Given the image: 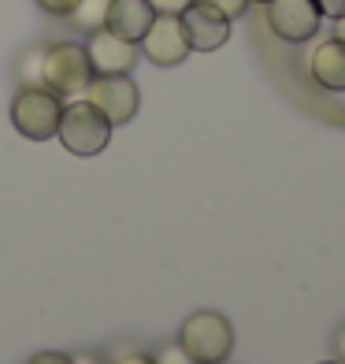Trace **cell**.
<instances>
[{
  "mask_svg": "<svg viewBox=\"0 0 345 364\" xmlns=\"http://www.w3.org/2000/svg\"><path fill=\"white\" fill-rule=\"evenodd\" d=\"M86 56H89L93 75H130L134 63H138V45L119 38V34H111L108 26H101V30L89 34Z\"/></svg>",
  "mask_w": 345,
  "mask_h": 364,
  "instance_id": "52a82bcc",
  "label": "cell"
},
{
  "mask_svg": "<svg viewBox=\"0 0 345 364\" xmlns=\"http://www.w3.org/2000/svg\"><path fill=\"white\" fill-rule=\"evenodd\" d=\"M178 346L197 360V364H219L234 350V327L219 312H193L182 323Z\"/></svg>",
  "mask_w": 345,
  "mask_h": 364,
  "instance_id": "277c9868",
  "label": "cell"
},
{
  "mask_svg": "<svg viewBox=\"0 0 345 364\" xmlns=\"http://www.w3.org/2000/svg\"><path fill=\"white\" fill-rule=\"evenodd\" d=\"M111 364H156V360H153L149 353H138V350H134V353H119Z\"/></svg>",
  "mask_w": 345,
  "mask_h": 364,
  "instance_id": "ffe728a7",
  "label": "cell"
},
{
  "mask_svg": "<svg viewBox=\"0 0 345 364\" xmlns=\"http://www.w3.org/2000/svg\"><path fill=\"white\" fill-rule=\"evenodd\" d=\"M334 357H338V364H345V323L338 327V335H334Z\"/></svg>",
  "mask_w": 345,
  "mask_h": 364,
  "instance_id": "7402d4cb",
  "label": "cell"
},
{
  "mask_svg": "<svg viewBox=\"0 0 345 364\" xmlns=\"http://www.w3.org/2000/svg\"><path fill=\"white\" fill-rule=\"evenodd\" d=\"M331 364H338V360H331Z\"/></svg>",
  "mask_w": 345,
  "mask_h": 364,
  "instance_id": "d4e9b609",
  "label": "cell"
},
{
  "mask_svg": "<svg viewBox=\"0 0 345 364\" xmlns=\"http://www.w3.org/2000/svg\"><path fill=\"white\" fill-rule=\"evenodd\" d=\"M78 0H38V8L48 11V15H71Z\"/></svg>",
  "mask_w": 345,
  "mask_h": 364,
  "instance_id": "e0dca14e",
  "label": "cell"
},
{
  "mask_svg": "<svg viewBox=\"0 0 345 364\" xmlns=\"http://www.w3.org/2000/svg\"><path fill=\"white\" fill-rule=\"evenodd\" d=\"M149 4H153L156 15H182L193 0H149Z\"/></svg>",
  "mask_w": 345,
  "mask_h": 364,
  "instance_id": "2e32d148",
  "label": "cell"
},
{
  "mask_svg": "<svg viewBox=\"0 0 345 364\" xmlns=\"http://www.w3.org/2000/svg\"><path fill=\"white\" fill-rule=\"evenodd\" d=\"M268 23L283 41H308L319 30L316 0H268Z\"/></svg>",
  "mask_w": 345,
  "mask_h": 364,
  "instance_id": "9c48e42d",
  "label": "cell"
},
{
  "mask_svg": "<svg viewBox=\"0 0 345 364\" xmlns=\"http://www.w3.org/2000/svg\"><path fill=\"white\" fill-rule=\"evenodd\" d=\"M153 360H156V364H197V360H193V357H190L178 342H175V346H163V350H160Z\"/></svg>",
  "mask_w": 345,
  "mask_h": 364,
  "instance_id": "5bb4252c",
  "label": "cell"
},
{
  "mask_svg": "<svg viewBox=\"0 0 345 364\" xmlns=\"http://www.w3.org/2000/svg\"><path fill=\"white\" fill-rule=\"evenodd\" d=\"M338 38L345 41V15H341V19H338Z\"/></svg>",
  "mask_w": 345,
  "mask_h": 364,
  "instance_id": "603a6c76",
  "label": "cell"
},
{
  "mask_svg": "<svg viewBox=\"0 0 345 364\" xmlns=\"http://www.w3.org/2000/svg\"><path fill=\"white\" fill-rule=\"evenodd\" d=\"M201 4H212V8H219L226 19H238V15L249 8V0H201Z\"/></svg>",
  "mask_w": 345,
  "mask_h": 364,
  "instance_id": "9a60e30c",
  "label": "cell"
},
{
  "mask_svg": "<svg viewBox=\"0 0 345 364\" xmlns=\"http://www.w3.org/2000/svg\"><path fill=\"white\" fill-rule=\"evenodd\" d=\"M41 63H45V48H30L19 60V82L23 86H45L41 82Z\"/></svg>",
  "mask_w": 345,
  "mask_h": 364,
  "instance_id": "4fadbf2b",
  "label": "cell"
},
{
  "mask_svg": "<svg viewBox=\"0 0 345 364\" xmlns=\"http://www.w3.org/2000/svg\"><path fill=\"white\" fill-rule=\"evenodd\" d=\"M316 4H319V15H331V19L345 15V0H316Z\"/></svg>",
  "mask_w": 345,
  "mask_h": 364,
  "instance_id": "d6986e66",
  "label": "cell"
},
{
  "mask_svg": "<svg viewBox=\"0 0 345 364\" xmlns=\"http://www.w3.org/2000/svg\"><path fill=\"white\" fill-rule=\"evenodd\" d=\"M56 138L75 156H97V153H104L108 141H111V123L86 101V97H82V101L75 97V101H67L60 112Z\"/></svg>",
  "mask_w": 345,
  "mask_h": 364,
  "instance_id": "6da1fadb",
  "label": "cell"
},
{
  "mask_svg": "<svg viewBox=\"0 0 345 364\" xmlns=\"http://www.w3.org/2000/svg\"><path fill=\"white\" fill-rule=\"evenodd\" d=\"M71 360L75 364H108L101 353H93V350H82V353H71Z\"/></svg>",
  "mask_w": 345,
  "mask_h": 364,
  "instance_id": "44dd1931",
  "label": "cell"
},
{
  "mask_svg": "<svg viewBox=\"0 0 345 364\" xmlns=\"http://www.w3.org/2000/svg\"><path fill=\"white\" fill-rule=\"evenodd\" d=\"M219 364H223V360H219Z\"/></svg>",
  "mask_w": 345,
  "mask_h": 364,
  "instance_id": "484cf974",
  "label": "cell"
},
{
  "mask_svg": "<svg viewBox=\"0 0 345 364\" xmlns=\"http://www.w3.org/2000/svg\"><path fill=\"white\" fill-rule=\"evenodd\" d=\"M308 68H312V78H316L323 90L341 93L345 90V41L341 38H331V41L316 45Z\"/></svg>",
  "mask_w": 345,
  "mask_h": 364,
  "instance_id": "8fae6325",
  "label": "cell"
},
{
  "mask_svg": "<svg viewBox=\"0 0 345 364\" xmlns=\"http://www.w3.org/2000/svg\"><path fill=\"white\" fill-rule=\"evenodd\" d=\"M108 8H111V0H78L75 11H71V23L78 30H101L104 19H108Z\"/></svg>",
  "mask_w": 345,
  "mask_h": 364,
  "instance_id": "7c38bea8",
  "label": "cell"
},
{
  "mask_svg": "<svg viewBox=\"0 0 345 364\" xmlns=\"http://www.w3.org/2000/svg\"><path fill=\"white\" fill-rule=\"evenodd\" d=\"M89 78H93V68H89L86 45L60 41L53 48H45L41 82L60 97V101H75V97H82L86 86H89Z\"/></svg>",
  "mask_w": 345,
  "mask_h": 364,
  "instance_id": "7a4b0ae2",
  "label": "cell"
},
{
  "mask_svg": "<svg viewBox=\"0 0 345 364\" xmlns=\"http://www.w3.org/2000/svg\"><path fill=\"white\" fill-rule=\"evenodd\" d=\"M138 45H141V53L149 56L156 68H175V63H182L190 56V41L182 34L178 15H156L153 26L145 30V38Z\"/></svg>",
  "mask_w": 345,
  "mask_h": 364,
  "instance_id": "ba28073f",
  "label": "cell"
},
{
  "mask_svg": "<svg viewBox=\"0 0 345 364\" xmlns=\"http://www.w3.org/2000/svg\"><path fill=\"white\" fill-rule=\"evenodd\" d=\"M249 4H253V0H249ZM256 4H268V0H256Z\"/></svg>",
  "mask_w": 345,
  "mask_h": 364,
  "instance_id": "cb8c5ba5",
  "label": "cell"
},
{
  "mask_svg": "<svg viewBox=\"0 0 345 364\" xmlns=\"http://www.w3.org/2000/svg\"><path fill=\"white\" fill-rule=\"evenodd\" d=\"M153 19H156V11H153L149 0H111L104 26L111 30V34H119V38L138 45L145 38V30L153 26Z\"/></svg>",
  "mask_w": 345,
  "mask_h": 364,
  "instance_id": "30bf717a",
  "label": "cell"
},
{
  "mask_svg": "<svg viewBox=\"0 0 345 364\" xmlns=\"http://www.w3.org/2000/svg\"><path fill=\"white\" fill-rule=\"evenodd\" d=\"M178 23H182V34L190 41V53H216V48L226 45V38H230V19L219 8L201 4V0H193V4L178 15Z\"/></svg>",
  "mask_w": 345,
  "mask_h": 364,
  "instance_id": "8992f818",
  "label": "cell"
},
{
  "mask_svg": "<svg viewBox=\"0 0 345 364\" xmlns=\"http://www.w3.org/2000/svg\"><path fill=\"white\" fill-rule=\"evenodd\" d=\"M30 364H75L71 353H56V350H45L38 357H30Z\"/></svg>",
  "mask_w": 345,
  "mask_h": 364,
  "instance_id": "ac0fdd59",
  "label": "cell"
},
{
  "mask_svg": "<svg viewBox=\"0 0 345 364\" xmlns=\"http://www.w3.org/2000/svg\"><path fill=\"white\" fill-rule=\"evenodd\" d=\"M82 97H86L111 127L130 123L138 115V105H141L138 86L130 82V75H93Z\"/></svg>",
  "mask_w": 345,
  "mask_h": 364,
  "instance_id": "5b68a950",
  "label": "cell"
},
{
  "mask_svg": "<svg viewBox=\"0 0 345 364\" xmlns=\"http://www.w3.org/2000/svg\"><path fill=\"white\" fill-rule=\"evenodd\" d=\"M60 112H63V101L48 86H19V93L11 97V123L30 141L56 138Z\"/></svg>",
  "mask_w": 345,
  "mask_h": 364,
  "instance_id": "3957f363",
  "label": "cell"
}]
</instances>
